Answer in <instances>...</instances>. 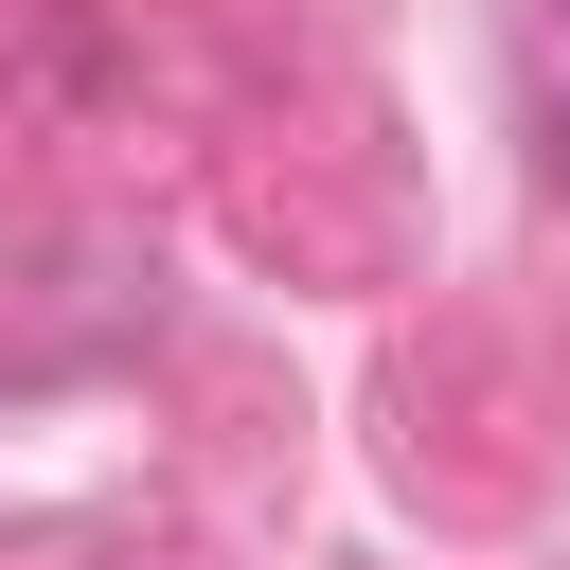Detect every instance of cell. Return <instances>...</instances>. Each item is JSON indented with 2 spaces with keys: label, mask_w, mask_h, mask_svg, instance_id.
<instances>
[{
  "label": "cell",
  "mask_w": 570,
  "mask_h": 570,
  "mask_svg": "<svg viewBox=\"0 0 570 570\" xmlns=\"http://www.w3.org/2000/svg\"><path fill=\"white\" fill-rule=\"evenodd\" d=\"M534 125H552V196H570V36H534Z\"/></svg>",
  "instance_id": "obj_1"
}]
</instances>
